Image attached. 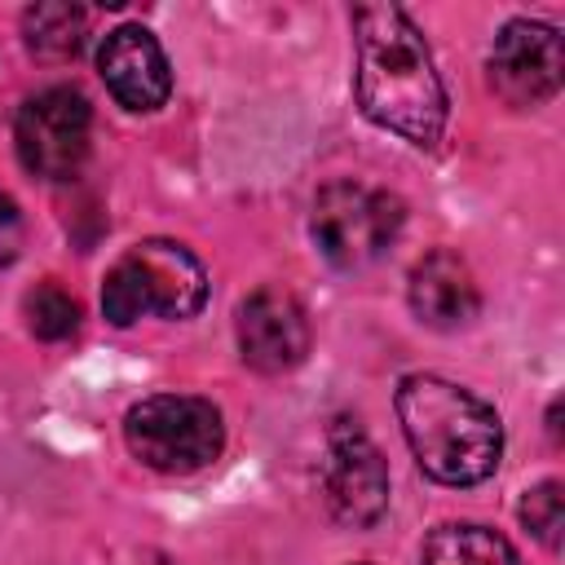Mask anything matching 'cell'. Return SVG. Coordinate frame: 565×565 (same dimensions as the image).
<instances>
[{
	"instance_id": "obj_1",
	"label": "cell",
	"mask_w": 565,
	"mask_h": 565,
	"mask_svg": "<svg viewBox=\"0 0 565 565\" xmlns=\"http://www.w3.org/2000/svg\"><path fill=\"white\" fill-rule=\"evenodd\" d=\"M353 44V93L362 115L411 146H437L446 128V88L419 26L397 4H358Z\"/></svg>"
},
{
	"instance_id": "obj_2",
	"label": "cell",
	"mask_w": 565,
	"mask_h": 565,
	"mask_svg": "<svg viewBox=\"0 0 565 565\" xmlns=\"http://www.w3.org/2000/svg\"><path fill=\"white\" fill-rule=\"evenodd\" d=\"M397 419L415 463L441 486H477L499 468L503 424L463 384L441 375H406L397 384Z\"/></svg>"
},
{
	"instance_id": "obj_3",
	"label": "cell",
	"mask_w": 565,
	"mask_h": 565,
	"mask_svg": "<svg viewBox=\"0 0 565 565\" xmlns=\"http://www.w3.org/2000/svg\"><path fill=\"white\" fill-rule=\"evenodd\" d=\"M207 305V269L203 260L172 243V238H146L128 247L102 282V313L115 327H132L146 313L159 318H194Z\"/></svg>"
},
{
	"instance_id": "obj_4",
	"label": "cell",
	"mask_w": 565,
	"mask_h": 565,
	"mask_svg": "<svg viewBox=\"0 0 565 565\" xmlns=\"http://www.w3.org/2000/svg\"><path fill=\"white\" fill-rule=\"evenodd\" d=\"M124 441L146 468L185 477V472L207 468L221 455L225 424L207 397L154 393V397H141L124 415Z\"/></svg>"
},
{
	"instance_id": "obj_5",
	"label": "cell",
	"mask_w": 565,
	"mask_h": 565,
	"mask_svg": "<svg viewBox=\"0 0 565 565\" xmlns=\"http://www.w3.org/2000/svg\"><path fill=\"white\" fill-rule=\"evenodd\" d=\"M402 199L362 181H331L313 199L309 234L313 247L335 265V269H366L375 265L402 234Z\"/></svg>"
},
{
	"instance_id": "obj_6",
	"label": "cell",
	"mask_w": 565,
	"mask_h": 565,
	"mask_svg": "<svg viewBox=\"0 0 565 565\" xmlns=\"http://www.w3.org/2000/svg\"><path fill=\"white\" fill-rule=\"evenodd\" d=\"M88 141H93V106L79 88L53 84L18 106L13 146L22 168L35 172L40 181H71L88 159Z\"/></svg>"
},
{
	"instance_id": "obj_7",
	"label": "cell",
	"mask_w": 565,
	"mask_h": 565,
	"mask_svg": "<svg viewBox=\"0 0 565 565\" xmlns=\"http://www.w3.org/2000/svg\"><path fill=\"white\" fill-rule=\"evenodd\" d=\"M322 490L327 508L344 525H375L388 508V468L375 441L353 424L335 419L327 437V463H322Z\"/></svg>"
},
{
	"instance_id": "obj_8",
	"label": "cell",
	"mask_w": 565,
	"mask_h": 565,
	"mask_svg": "<svg viewBox=\"0 0 565 565\" xmlns=\"http://www.w3.org/2000/svg\"><path fill=\"white\" fill-rule=\"evenodd\" d=\"M486 71H490V88L508 106H543L547 97H556L565 71L556 26L534 18H512L494 35Z\"/></svg>"
},
{
	"instance_id": "obj_9",
	"label": "cell",
	"mask_w": 565,
	"mask_h": 565,
	"mask_svg": "<svg viewBox=\"0 0 565 565\" xmlns=\"http://www.w3.org/2000/svg\"><path fill=\"white\" fill-rule=\"evenodd\" d=\"M238 353L260 375H282L309 353V318L282 287H260L238 305Z\"/></svg>"
},
{
	"instance_id": "obj_10",
	"label": "cell",
	"mask_w": 565,
	"mask_h": 565,
	"mask_svg": "<svg viewBox=\"0 0 565 565\" xmlns=\"http://www.w3.org/2000/svg\"><path fill=\"white\" fill-rule=\"evenodd\" d=\"M97 71H102L106 88L115 93V102L128 110H159L172 93L168 57H163L159 40L137 22L106 31V40L97 49Z\"/></svg>"
},
{
	"instance_id": "obj_11",
	"label": "cell",
	"mask_w": 565,
	"mask_h": 565,
	"mask_svg": "<svg viewBox=\"0 0 565 565\" xmlns=\"http://www.w3.org/2000/svg\"><path fill=\"white\" fill-rule=\"evenodd\" d=\"M411 309L433 331H459L481 313V291L472 269L455 252H428L411 269Z\"/></svg>"
},
{
	"instance_id": "obj_12",
	"label": "cell",
	"mask_w": 565,
	"mask_h": 565,
	"mask_svg": "<svg viewBox=\"0 0 565 565\" xmlns=\"http://www.w3.org/2000/svg\"><path fill=\"white\" fill-rule=\"evenodd\" d=\"M424 565H521L516 547L477 521H446L424 543Z\"/></svg>"
},
{
	"instance_id": "obj_13",
	"label": "cell",
	"mask_w": 565,
	"mask_h": 565,
	"mask_svg": "<svg viewBox=\"0 0 565 565\" xmlns=\"http://www.w3.org/2000/svg\"><path fill=\"white\" fill-rule=\"evenodd\" d=\"M22 31H26V49L31 53L62 62V57L79 53L84 31H88V13L79 4H35V9H26Z\"/></svg>"
},
{
	"instance_id": "obj_14",
	"label": "cell",
	"mask_w": 565,
	"mask_h": 565,
	"mask_svg": "<svg viewBox=\"0 0 565 565\" xmlns=\"http://www.w3.org/2000/svg\"><path fill=\"white\" fill-rule=\"evenodd\" d=\"M22 313H26V331H31L35 340H49V344L75 335V327H79V305H75V296L62 291L57 282L31 287L26 300H22Z\"/></svg>"
},
{
	"instance_id": "obj_15",
	"label": "cell",
	"mask_w": 565,
	"mask_h": 565,
	"mask_svg": "<svg viewBox=\"0 0 565 565\" xmlns=\"http://www.w3.org/2000/svg\"><path fill=\"white\" fill-rule=\"evenodd\" d=\"M521 521H525V530H530L539 543L556 547V543H561V525H565V494H561V481H539L534 490H525V499H521Z\"/></svg>"
},
{
	"instance_id": "obj_16",
	"label": "cell",
	"mask_w": 565,
	"mask_h": 565,
	"mask_svg": "<svg viewBox=\"0 0 565 565\" xmlns=\"http://www.w3.org/2000/svg\"><path fill=\"white\" fill-rule=\"evenodd\" d=\"M18 252H22V212H18V203L0 190V269L13 265Z\"/></svg>"
}]
</instances>
